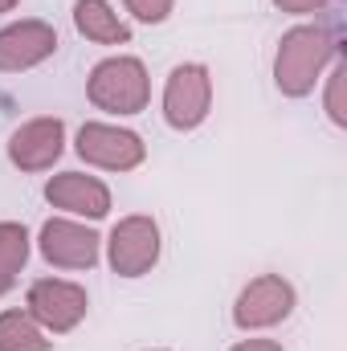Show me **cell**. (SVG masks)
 I'll return each mask as SVG.
<instances>
[{"label":"cell","mask_w":347,"mask_h":351,"mask_svg":"<svg viewBox=\"0 0 347 351\" xmlns=\"http://www.w3.org/2000/svg\"><path fill=\"white\" fill-rule=\"evenodd\" d=\"M335 49H339L335 25H327V21L290 29L282 37V45H278V58H274V82H278V90L290 94V98L311 94L315 82H319V74H323V66L335 58Z\"/></svg>","instance_id":"6da1fadb"},{"label":"cell","mask_w":347,"mask_h":351,"mask_svg":"<svg viewBox=\"0 0 347 351\" xmlns=\"http://www.w3.org/2000/svg\"><path fill=\"white\" fill-rule=\"evenodd\" d=\"M86 94L98 110H110V114H139L147 106V70L139 58H106L90 70Z\"/></svg>","instance_id":"7a4b0ae2"},{"label":"cell","mask_w":347,"mask_h":351,"mask_svg":"<svg viewBox=\"0 0 347 351\" xmlns=\"http://www.w3.org/2000/svg\"><path fill=\"white\" fill-rule=\"evenodd\" d=\"M86 290L74 286V282H62V278H41L29 286V315L53 331V335H66L74 331L82 319H86Z\"/></svg>","instance_id":"3957f363"},{"label":"cell","mask_w":347,"mask_h":351,"mask_svg":"<svg viewBox=\"0 0 347 351\" xmlns=\"http://www.w3.org/2000/svg\"><path fill=\"white\" fill-rule=\"evenodd\" d=\"M208 102H213V82H208V70L188 62V66H176L168 74V86H164V119L172 123L176 131H192L204 123L208 114Z\"/></svg>","instance_id":"277c9868"},{"label":"cell","mask_w":347,"mask_h":351,"mask_svg":"<svg viewBox=\"0 0 347 351\" xmlns=\"http://www.w3.org/2000/svg\"><path fill=\"white\" fill-rule=\"evenodd\" d=\"M110 269L123 278H139L160 262V229L152 217H123L110 229Z\"/></svg>","instance_id":"5b68a950"},{"label":"cell","mask_w":347,"mask_h":351,"mask_svg":"<svg viewBox=\"0 0 347 351\" xmlns=\"http://www.w3.org/2000/svg\"><path fill=\"white\" fill-rule=\"evenodd\" d=\"M290 311H294V286L278 274H261L241 290L233 306V323L241 331H261V327H278Z\"/></svg>","instance_id":"8992f818"},{"label":"cell","mask_w":347,"mask_h":351,"mask_svg":"<svg viewBox=\"0 0 347 351\" xmlns=\"http://www.w3.org/2000/svg\"><path fill=\"white\" fill-rule=\"evenodd\" d=\"M78 156L94 168H106V172H131L143 164V139L135 131H123V127L86 123L78 131Z\"/></svg>","instance_id":"52a82bcc"},{"label":"cell","mask_w":347,"mask_h":351,"mask_svg":"<svg viewBox=\"0 0 347 351\" xmlns=\"http://www.w3.org/2000/svg\"><path fill=\"white\" fill-rule=\"evenodd\" d=\"M53 49H58V33L45 21H16L0 29V70L4 74L33 70L45 58H53Z\"/></svg>","instance_id":"ba28073f"},{"label":"cell","mask_w":347,"mask_h":351,"mask_svg":"<svg viewBox=\"0 0 347 351\" xmlns=\"http://www.w3.org/2000/svg\"><path fill=\"white\" fill-rule=\"evenodd\" d=\"M62 143H66L62 119H29L25 127L12 131V139H8V160H12L21 172H45V168H53V160L62 156Z\"/></svg>","instance_id":"9c48e42d"},{"label":"cell","mask_w":347,"mask_h":351,"mask_svg":"<svg viewBox=\"0 0 347 351\" xmlns=\"http://www.w3.org/2000/svg\"><path fill=\"white\" fill-rule=\"evenodd\" d=\"M41 258L49 265H62V269H90L98 262V233L86 225L53 217L41 229Z\"/></svg>","instance_id":"30bf717a"},{"label":"cell","mask_w":347,"mask_h":351,"mask_svg":"<svg viewBox=\"0 0 347 351\" xmlns=\"http://www.w3.org/2000/svg\"><path fill=\"white\" fill-rule=\"evenodd\" d=\"M45 200H49L53 208L78 213V217H90V221H98V217L110 213V192H106V184L94 180V176H82V172L53 176V180L45 184Z\"/></svg>","instance_id":"8fae6325"},{"label":"cell","mask_w":347,"mask_h":351,"mask_svg":"<svg viewBox=\"0 0 347 351\" xmlns=\"http://www.w3.org/2000/svg\"><path fill=\"white\" fill-rule=\"evenodd\" d=\"M74 25L86 41H98V45H127L131 41V29L119 21V12H110L106 0H78Z\"/></svg>","instance_id":"7c38bea8"},{"label":"cell","mask_w":347,"mask_h":351,"mask_svg":"<svg viewBox=\"0 0 347 351\" xmlns=\"http://www.w3.org/2000/svg\"><path fill=\"white\" fill-rule=\"evenodd\" d=\"M0 351H49V339L29 311H4L0 315Z\"/></svg>","instance_id":"4fadbf2b"},{"label":"cell","mask_w":347,"mask_h":351,"mask_svg":"<svg viewBox=\"0 0 347 351\" xmlns=\"http://www.w3.org/2000/svg\"><path fill=\"white\" fill-rule=\"evenodd\" d=\"M25 258H29V233H25V225L0 221V290H8L16 282Z\"/></svg>","instance_id":"5bb4252c"},{"label":"cell","mask_w":347,"mask_h":351,"mask_svg":"<svg viewBox=\"0 0 347 351\" xmlns=\"http://www.w3.org/2000/svg\"><path fill=\"white\" fill-rule=\"evenodd\" d=\"M344 78H347V66L339 62L331 70V82H327V114L335 127H347V106H344Z\"/></svg>","instance_id":"9a60e30c"},{"label":"cell","mask_w":347,"mask_h":351,"mask_svg":"<svg viewBox=\"0 0 347 351\" xmlns=\"http://www.w3.org/2000/svg\"><path fill=\"white\" fill-rule=\"evenodd\" d=\"M131 12H135V21H143V25H160V21H168V12H172V0H123Z\"/></svg>","instance_id":"2e32d148"},{"label":"cell","mask_w":347,"mask_h":351,"mask_svg":"<svg viewBox=\"0 0 347 351\" xmlns=\"http://www.w3.org/2000/svg\"><path fill=\"white\" fill-rule=\"evenodd\" d=\"M282 12H323L327 0H274Z\"/></svg>","instance_id":"e0dca14e"},{"label":"cell","mask_w":347,"mask_h":351,"mask_svg":"<svg viewBox=\"0 0 347 351\" xmlns=\"http://www.w3.org/2000/svg\"><path fill=\"white\" fill-rule=\"evenodd\" d=\"M229 351H282L274 339H246V343H237V348H229Z\"/></svg>","instance_id":"ac0fdd59"},{"label":"cell","mask_w":347,"mask_h":351,"mask_svg":"<svg viewBox=\"0 0 347 351\" xmlns=\"http://www.w3.org/2000/svg\"><path fill=\"white\" fill-rule=\"evenodd\" d=\"M16 8V0H0V12H12Z\"/></svg>","instance_id":"d6986e66"},{"label":"cell","mask_w":347,"mask_h":351,"mask_svg":"<svg viewBox=\"0 0 347 351\" xmlns=\"http://www.w3.org/2000/svg\"><path fill=\"white\" fill-rule=\"evenodd\" d=\"M0 294H4V290H0Z\"/></svg>","instance_id":"ffe728a7"}]
</instances>
